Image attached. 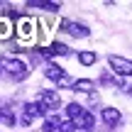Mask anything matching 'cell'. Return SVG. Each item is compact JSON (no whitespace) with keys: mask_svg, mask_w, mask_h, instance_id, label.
Returning <instances> with one entry per match:
<instances>
[{"mask_svg":"<svg viewBox=\"0 0 132 132\" xmlns=\"http://www.w3.org/2000/svg\"><path fill=\"white\" fill-rule=\"evenodd\" d=\"M0 120H3L7 127H12V125H15V115H12V110H10V108H0Z\"/></svg>","mask_w":132,"mask_h":132,"instance_id":"cell-14","label":"cell"},{"mask_svg":"<svg viewBox=\"0 0 132 132\" xmlns=\"http://www.w3.org/2000/svg\"><path fill=\"white\" fill-rule=\"evenodd\" d=\"M47 113H49V110L44 108L39 100H37V103H24L22 105V125L27 127V125H32L34 118H47Z\"/></svg>","mask_w":132,"mask_h":132,"instance_id":"cell-2","label":"cell"},{"mask_svg":"<svg viewBox=\"0 0 132 132\" xmlns=\"http://www.w3.org/2000/svg\"><path fill=\"white\" fill-rule=\"evenodd\" d=\"M130 95H132V88H130Z\"/></svg>","mask_w":132,"mask_h":132,"instance_id":"cell-17","label":"cell"},{"mask_svg":"<svg viewBox=\"0 0 132 132\" xmlns=\"http://www.w3.org/2000/svg\"><path fill=\"white\" fill-rule=\"evenodd\" d=\"M42 54H44V56H52V54H54V56H69V54H71V47H66L64 42H54L49 49L42 47Z\"/></svg>","mask_w":132,"mask_h":132,"instance_id":"cell-8","label":"cell"},{"mask_svg":"<svg viewBox=\"0 0 132 132\" xmlns=\"http://www.w3.org/2000/svg\"><path fill=\"white\" fill-rule=\"evenodd\" d=\"M32 27H34V22L32 20H20V24H17V37L20 39H24V42H29L32 39Z\"/></svg>","mask_w":132,"mask_h":132,"instance_id":"cell-9","label":"cell"},{"mask_svg":"<svg viewBox=\"0 0 132 132\" xmlns=\"http://www.w3.org/2000/svg\"><path fill=\"white\" fill-rule=\"evenodd\" d=\"M59 27H61V32L71 34V37H88V27L86 24H78V22H71V20H61L59 22Z\"/></svg>","mask_w":132,"mask_h":132,"instance_id":"cell-4","label":"cell"},{"mask_svg":"<svg viewBox=\"0 0 132 132\" xmlns=\"http://www.w3.org/2000/svg\"><path fill=\"white\" fill-rule=\"evenodd\" d=\"M64 110H66V118H69V122H76V120H78L81 115L86 113V110H83V105H81V103H76V100H73V103H69Z\"/></svg>","mask_w":132,"mask_h":132,"instance_id":"cell-10","label":"cell"},{"mask_svg":"<svg viewBox=\"0 0 132 132\" xmlns=\"http://www.w3.org/2000/svg\"><path fill=\"white\" fill-rule=\"evenodd\" d=\"M95 61H98V54L90 52V49H88V52H81V54H78V64H81V66H93Z\"/></svg>","mask_w":132,"mask_h":132,"instance_id":"cell-13","label":"cell"},{"mask_svg":"<svg viewBox=\"0 0 132 132\" xmlns=\"http://www.w3.org/2000/svg\"><path fill=\"white\" fill-rule=\"evenodd\" d=\"M93 81H90V78H78V81H76V83H73V90H76V93H93Z\"/></svg>","mask_w":132,"mask_h":132,"instance_id":"cell-12","label":"cell"},{"mask_svg":"<svg viewBox=\"0 0 132 132\" xmlns=\"http://www.w3.org/2000/svg\"><path fill=\"white\" fill-rule=\"evenodd\" d=\"M108 64H110V69L115 71V73L120 76V78H125V76H132V61L130 59H125V56H108Z\"/></svg>","mask_w":132,"mask_h":132,"instance_id":"cell-3","label":"cell"},{"mask_svg":"<svg viewBox=\"0 0 132 132\" xmlns=\"http://www.w3.org/2000/svg\"><path fill=\"white\" fill-rule=\"evenodd\" d=\"M39 103L47 110H56L59 105H61V95H59L56 90H39Z\"/></svg>","mask_w":132,"mask_h":132,"instance_id":"cell-5","label":"cell"},{"mask_svg":"<svg viewBox=\"0 0 132 132\" xmlns=\"http://www.w3.org/2000/svg\"><path fill=\"white\" fill-rule=\"evenodd\" d=\"M44 76H47V78H52L54 83H59V81L66 76V71H64V69H59L56 64H49L47 69H44Z\"/></svg>","mask_w":132,"mask_h":132,"instance_id":"cell-11","label":"cell"},{"mask_svg":"<svg viewBox=\"0 0 132 132\" xmlns=\"http://www.w3.org/2000/svg\"><path fill=\"white\" fill-rule=\"evenodd\" d=\"M100 118H103V122L108 125V127H115V125L122 120V115H120L118 108H100Z\"/></svg>","mask_w":132,"mask_h":132,"instance_id":"cell-6","label":"cell"},{"mask_svg":"<svg viewBox=\"0 0 132 132\" xmlns=\"http://www.w3.org/2000/svg\"><path fill=\"white\" fill-rule=\"evenodd\" d=\"M73 125H76L78 130H83V132H93V127H95V115L90 113V110H86V113L81 115Z\"/></svg>","mask_w":132,"mask_h":132,"instance_id":"cell-7","label":"cell"},{"mask_svg":"<svg viewBox=\"0 0 132 132\" xmlns=\"http://www.w3.org/2000/svg\"><path fill=\"white\" fill-rule=\"evenodd\" d=\"M0 66L12 76L15 81H22L29 76V66L22 61V59H0Z\"/></svg>","mask_w":132,"mask_h":132,"instance_id":"cell-1","label":"cell"},{"mask_svg":"<svg viewBox=\"0 0 132 132\" xmlns=\"http://www.w3.org/2000/svg\"><path fill=\"white\" fill-rule=\"evenodd\" d=\"M0 76H3V66H0Z\"/></svg>","mask_w":132,"mask_h":132,"instance_id":"cell-16","label":"cell"},{"mask_svg":"<svg viewBox=\"0 0 132 132\" xmlns=\"http://www.w3.org/2000/svg\"><path fill=\"white\" fill-rule=\"evenodd\" d=\"M10 34H12V24L3 17V20H0V39H7Z\"/></svg>","mask_w":132,"mask_h":132,"instance_id":"cell-15","label":"cell"}]
</instances>
